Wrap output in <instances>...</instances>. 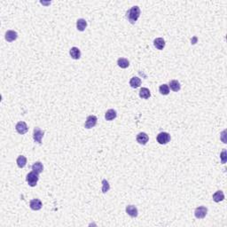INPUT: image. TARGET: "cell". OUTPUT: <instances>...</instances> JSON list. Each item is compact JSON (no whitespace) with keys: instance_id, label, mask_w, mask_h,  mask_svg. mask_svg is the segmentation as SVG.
<instances>
[{"instance_id":"obj_15","label":"cell","mask_w":227,"mask_h":227,"mask_svg":"<svg viewBox=\"0 0 227 227\" xmlns=\"http://www.w3.org/2000/svg\"><path fill=\"white\" fill-rule=\"evenodd\" d=\"M169 87H170L173 91H175V92H177V91H180V89H181L180 83H179L177 80H171V81L170 82Z\"/></svg>"},{"instance_id":"obj_7","label":"cell","mask_w":227,"mask_h":227,"mask_svg":"<svg viewBox=\"0 0 227 227\" xmlns=\"http://www.w3.org/2000/svg\"><path fill=\"white\" fill-rule=\"evenodd\" d=\"M15 130L19 134L23 135L29 130V128H28V125L25 122H19L15 126Z\"/></svg>"},{"instance_id":"obj_19","label":"cell","mask_w":227,"mask_h":227,"mask_svg":"<svg viewBox=\"0 0 227 227\" xmlns=\"http://www.w3.org/2000/svg\"><path fill=\"white\" fill-rule=\"evenodd\" d=\"M139 97L144 98V99H147L151 97V92L149 91V89L147 88H141L139 91Z\"/></svg>"},{"instance_id":"obj_23","label":"cell","mask_w":227,"mask_h":227,"mask_svg":"<svg viewBox=\"0 0 227 227\" xmlns=\"http://www.w3.org/2000/svg\"><path fill=\"white\" fill-rule=\"evenodd\" d=\"M159 91L162 95H168L170 93V87L168 84H162L159 87Z\"/></svg>"},{"instance_id":"obj_3","label":"cell","mask_w":227,"mask_h":227,"mask_svg":"<svg viewBox=\"0 0 227 227\" xmlns=\"http://www.w3.org/2000/svg\"><path fill=\"white\" fill-rule=\"evenodd\" d=\"M43 135H44V131L38 127L35 128L33 130V139L35 142H36L38 144L42 143V139H43Z\"/></svg>"},{"instance_id":"obj_6","label":"cell","mask_w":227,"mask_h":227,"mask_svg":"<svg viewBox=\"0 0 227 227\" xmlns=\"http://www.w3.org/2000/svg\"><path fill=\"white\" fill-rule=\"evenodd\" d=\"M98 122V118L95 115H89L87 117L86 122L84 123V127L85 129H91L93 127L96 126Z\"/></svg>"},{"instance_id":"obj_18","label":"cell","mask_w":227,"mask_h":227,"mask_svg":"<svg viewBox=\"0 0 227 227\" xmlns=\"http://www.w3.org/2000/svg\"><path fill=\"white\" fill-rule=\"evenodd\" d=\"M212 198H213V201H214L215 202H220V201H224V199H225V194H224V193H223L222 191L219 190V191H216V193L213 194Z\"/></svg>"},{"instance_id":"obj_10","label":"cell","mask_w":227,"mask_h":227,"mask_svg":"<svg viewBox=\"0 0 227 227\" xmlns=\"http://www.w3.org/2000/svg\"><path fill=\"white\" fill-rule=\"evenodd\" d=\"M42 202L40 200L38 199H33L30 201V203H29V207L32 210H40L42 208Z\"/></svg>"},{"instance_id":"obj_12","label":"cell","mask_w":227,"mask_h":227,"mask_svg":"<svg viewBox=\"0 0 227 227\" xmlns=\"http://www.w3.org/2000/svg\"><path fill=\"white\" fill-rule=\"evenodd\" d=\"M69 54L73 60H79L81 58V51L77 47H72L69 51Z\"/></svg>"},{"instance_id":"obj_9","label":"cell","mask_w":227,"mask_h":227,"mask_svg":"<svg viewBox=\"0 0 227 227\" xmlns=\"http://www.w3.org/2000/svg\"><path fill=\"white\" fill-rule=\"evenodd\" d=\"M126 213L130 217H137L139 215V211L137 207L134 205H128L126 207Z\"/></svg>"},{"instance_id":"obj_4","label":"cell","mask_w":227,"mask_h":227,"mask_svg":"<svg viewBox=\"0 0 227 227\" xmlns=\"http://www.w3.org/2000/svg\"><path fill=\"white\" fill-rule=\"evenodd\" d=\"M170 141V135L168 132H161L157 135V142L161 145H166Z\"/></svg>"},{"instance_id":"obj_20","label":"cell","mask_w":227,"mask_h":227,"mask_svg":"<svg viewBox=\"0 0 227 227\" xmlns=\"http://www.w3.org/2000/svg\"><path fill=\"white\" fill-rule=\"evenodd\" d=\"M32 170L33 171H35L36 173H37V174L42 173L43 170V164H42L40 162H35V163L32 165Z\"/></svg>"},{"instance_id":"obj_1","label":"cell","mask_w":227,"mask_h":227,"mask_svg":"<svg viewBox=\"0 0 227 227\" xmlns=\"http://www.w3.org/2000/svg\"><path fill=\"white\" fill-rule=\"evenodd\" d=\"M140 16V8L138 5L132 6L126 13V17L131 24H134Z\"/></svg>"},{"instance_id":"obj_5","label":"cell","mask_w":227,"mask_h":227,"mask_svg":"<svg viewBox=\"0 0 227 227\" xmlns=\"http://www.w3.org/2000/svg\"><path fill=\"white\" fill-rule=\"evenodd\" d=\"M207 213H208V208L206 207H203V206L196 208L194 210V216L198 219L204 218L207 216Z\"/></svg>"},{"instance_id":"obj_8","label":"cell","mask_w":227,"mask_h":227,"mask_svg":"<svg viewBox=\"0 0 227 227\" xmlns=\"http://www.w3.org/2000/svg\"><path fill=\"white\" fill-rule=\"evenodd\" d=\"M148 140H149V137L145 132H140L137 135V142L140 145H146Z\"/></svg>"},{"instance_id":"obj_13","label":"cell","mask_w":227,"mask_h":227,"mask_svg":"<svg viewBox=\"0 0 227 227\" xmlns=\"http://www.w3.org/2000/svg\"><path fill=\"white\" fill-rule=\"evenodd\" d=\"M116 116H117V113L114 109H109L105 114V118L107 121H113L116 118Z\"/></svg>"},{"instance_id":"obj_16","label":"cell","mask_w":227,"mask_h":227,"mask_svg":"<svg viewBox=\"0 0 227 227\" xmlns=\"http://www.w3.org/2000/svg\"><path fill=\"white\" fill-rule=\"evenodd\" d=\"M87 27V22L84 19H78L76 22V29L79 31H84Z\"/></svg>"},{"instance_id":"obj_21","label":"cell","mask_w":227,"mask_h":227,"mask_svg":"<svg viewBox=\"0 0 227 227\" xmlns=\"http://www.w3.org/2000/svg\"><path fill=\"white\" fill-rule=\"evenodd\" d=\"M117 64L121 68H127L130 66V61L125 58H120L117 60Z\"/></svg>"},{"instance_id":"obj_24","label":"cell","mask_w":227,"mask_h":227,"mask_svg":"<svg viewBox=\"0 0 227 227\" xmlns=\"http://www.w3.org/2000/svg\"><path fill=\"white\" fill-rule=\"evenodd\" d=\"M109 189H110V184L108 183V181L107 179H103L102 180V193L103 194L108 193Z\"/></svg>"},{"instance_id":"obj_2","label":"cell","mask_w":227,"mask_h":227,"mask_svg":"<svg viewBox=\"0 0 227 227\" xmlns=\"http://www.w3.org/2000/svg\"><path fill=\"white\" fill-rule=\"evenodd\" d=\"M39 174L36 173L35 171H31L27 175V177H26V180L28 182V184L29 186L31 187H34L36 186L37 182H38V179H39Z\"/></svg>"},{"instance_id":"obj_14","label":"cell","mask_w":227,"mask_h":227,"mask_svg":"<svg viewBox=\"0 0 227 227\" xmlns=\"http://www.w3.org/2000/svg\"><path fill=\"white\" fill-rule=\"evenodd\" d=\"M153 45L156 49L158 50H162L165 47V41L162 37H158L156 39H154L153 41Z\"/></svg>"},{"instance_id":"obj_22","label":"cell","mask_w":227,"mask_h":227,"mask_svg":"<svg viewBox=\"0 0 227 227\" xmlns=\"http://www.w3.org/2000/svg\"><path fill=\"white\" fill-rule=\"evenodd\" d=\"M16 162H17V165L19 168H24L27 164V158L23 155H20L17 160H16Z\"/></svg>"},{"instance_id":"obj_17","label":"cell","mask_w":227,"mask_h":227,"mask_svg":"<svg viewBox=\"0 0 227 227\" xmlns=\"http://www.w3.org/2000/svg\"><path fill=\"white\" fill-rule=\"evenodd\" d=\"M140 84L141 79L139 77H138V76H134V77H132L130 80V85L132 88H134V89L139 88V87L140 86Z\"/></svg>"},{"instance_id":"obj_11","label":"cell","mask_w":227,"mask_h":227,"mask_svg":"<svg viewBox=\"0 0 227 227\" xmlns=\"http://www.w3.org/2000/svg\"><path fill=\"white\" fill-rule=\"evenodd\" d=\"M5 40H6L7 42L11 43V42H13V41H15V40L17 39V37H18V34H17L16 31H13V30H8L7 32L5 33Z\"/></svg>"}]
</instances>
